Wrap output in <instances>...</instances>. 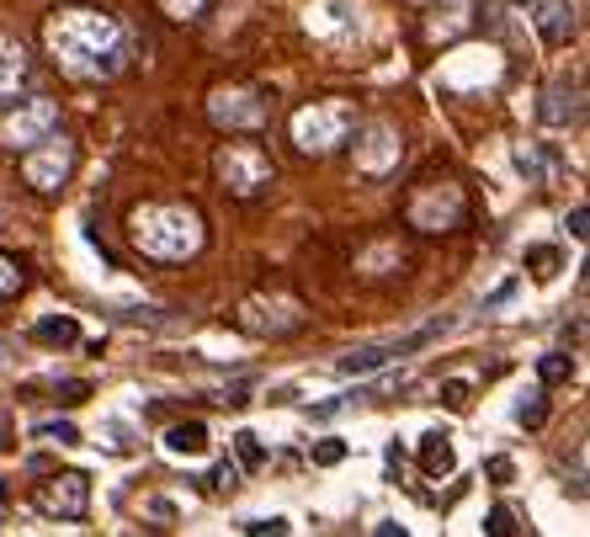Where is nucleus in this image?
I'll use <instances>...</instances> for the list:
<instances>
[{
    "label": "nucleus",
    "mask_w": 590,
    "mask_h": 537,
    "mask_svg": "<svg viewBox=\"0 0 590 537\" xmlns=\"http://www.w3.org/2000/svg\"><path fill=\"white\" fill-rule=\"evenodd\" d=\"M298 309L287 303V298H245V309H239V325L256 335H287L298 331Z\"/></svg>",
    "instance_id": "12"
},
{
    "label": "nucleus",
    "mask_w": 590,
    "mask_h": 537,
    "mask_svg": "<svg viewBox=\"0 0 590 537\" xmlns=\"http://www.w3.org/2000/svg\"><path fill=\"white\" fill-rule=\"evenodd\" d=\"M586 207H575V213H569V235H575V240H586Z\"/></svg>",
    "instance_id": "35"
},
{
    "label": "nucleus",
    "mask_w": 590,
    "mask_h": 537,
    "mask_svg": "<svg viewBox=\"0 0 590 537\" xmlns=\"http://www.w3.org/2000/svg\"><path fill=\"white\" fill-rule=\"evenodd\" d=\"M516 5H532V0H516Z\"/></svg>",
    "instance_id": "37"
},
{
    "label": "nucleus",
    "mask_w": 590,
    "mask_h": 537,
    "mask_svg": "<svg viewBox=\"0 0 590 537\" xmlns=\"http://www.w3.org/2000/svg\"><path fill=\"white\" fill-rule=\"evenodd\" d=\"M22 81H27V53H22V43L16 38L0 33V102L16 96V85Z\"/></svg>",
    "instance_id": "17"
},
{
    "label": "nucleus",
    "mask_w": 590,
    "mask_h": 537,
    "mask_svg": "<svg viewBox=\"0 0 590 537\" xmlns=\"http://www.w3.org/2000/svg\"><path fill=\"white\" fill-rule=\"evenodd\" d=\"M70 170H75V144H70L59 128H48L38 144L22 150V181H27L33 192H59V187L70 181Z\"/></svg>",
    "instance_id": "4"
},
{
    "label": "nucleus",
    "mask_w": 590,
    "mask_h": 537,
    "mask_svg": "<svg viewBox=\"0 0 590 537\" xmlns=\"http://www.w3.org/2000/svg\"><path fill=\"white\" fill-rule=\"evenodd\" d=\"M404 218H410L415 229H426V235H436V229H452V224L463 218V192H458L452 181H432V187H421V192L410 198Z\"/></svg>",
    "instance_id": "9"
},
{
    "label": "nucleus",
    "mask_w": 590,
    "mask_h": 537,
    "mask_svg": "<svg viewBox=\"0 0 590 537\" xmlns=\"http://www.w3.org/2000/svg\"><path fill=\"white\" fill-rule=\"evenodd\" d=\"M463 27H469V0H452L447 16H441V11L432 16V38H458Z\"/></svg>",
    "instance_id": "21"
},
{
    "label": "nucleus",
    "mask_w": 590,
    "mask_h": 537,
    "mask_svg": "<svg viewBox=\"0 0 590 537\" xmlns=\"http://www.w3.org/2000/svg\"><path fill=\"white\" fill-rule=\"evenodd\" d=\"M16 288H22V266L11 255H0V298H11Z\"/></svg>",
    "instance_id": "32"
},
{
    "label": "nucleus",
    "mask_w": 590,
    "mask_h": 537,
    "mask_svg": "<svg viewBox=\"0 0 590 537\" xmlns=\"http://www.w3.org/2000/svg\"><path fill=\"white\" fill-rule=\"evenodd\" d=\"M33 341H43V346H75L80 325L70 320V314H48V320H38V325H33Z\"/></svg>",
    "instance_id": "18"
},
{
    "label": "nucleus",
    "mask_w": 590,
    "mask_h": 537,
    "mask_svg": "<svg viewBox=\"0 0 590 537\" xmlns=\"http://www.w3.org/2000/svg\"><path fill=\"white\" fill-rule=\"evenodd\" d=\"M0 442H11V431H5V410H0Z\"/></svg>",
    "instance_id": "36"
},
{
    "label": "nucleus",
    "mask_w": 590,
    "mask_h": 537,
    "mask_svg": "<svg viewBox=\"0 0 590 537\" xmlns=\"http://www.w3.org/2000/svg\"><path fill=\"white\" fill-rule=\"evenodd\" d=\"M532 22H538V38L548 43V48H564V43L575 38V5L569 0H543L532 11Z\"/></svg>",
    "instance_id": "14"
},
{
    "label": "nucleus",
    "mask_w": 590,
    "mask_h": 537,
    "mask_svg": "<svg viewBox=\"0 0 590 537\" xmlns=\"http://www.w3.org/2000/svg\"><path fill=\"white\" fill-rule=\"evenodd\" d=\"M208 118L219 128H229V133H256L267 123V96L250 91V85H219L208 96Z\"/></svg>",
    "instance_id": "8"
},
{
    "label": "nucleus",
    "mask_w": 590,
    "mask_h": 537,
    "mask_svg": "<svg viewBox=\"0 0 590 537\" xmlns=\"http://www.w3.org/2000/svg\"><path fill=\"white\" fill-rule=\"evenodd\" d=\"M165 453L170 457H202L208 453V426L202 420H176L165 431Z\"/></svg>",
    "instance_id": "16"
},
{
    "label": "nucleus",
    "mask_w": 590,
    "mask_h": 537,
    "mask_svg": "<svg viewBox=\"0 0 590 537\" xmlns=\"http://www.w3.org/2000/svg\"><path fill=\"white\" fill-rule=\"evenodd\" d=\"M219 181L235 192V198H261L267 192V181H272L276 170H272V160L256 150V144H229V150H219Z\"/></svg>",
    "instance_id": "7"
},
{
    "label": "nucleus",
    "mask_w": 590,
    "mask_h": 537,
    "mask_svg": "<svg viewBox=\"0 0 590 537\" xmlns=\"http://www.w3.org/2000/svg\"><path fill=\"white\" fill-rule=\"evenodd\" d=\"M235 453H239V463H245V468H261V463H267V448H261V437H256V431H239V437H235Z\"/></svg>",
    "instance_id": "26"
},
{
    "label": "nucleus",
    "mask_w": 590,
    "mask_h": 537,
    "mask_svg": "<svg viewBox=\"0 0 590 537\" xmlns=\"http://www.w3.org/2000/svg\"><path fill=\"white\" fill-rule=\"evenodd\" d=\"M202 5H208V0H160V11H165L170 22H192Z\"/></svg>",
    "instance_id": "30"
},
{
    "label": "nucleus",
    "mask_w": 590,
    "mask_h": 537,
    "mask_svg": "<svg viewBox=\"0 0 590 537\" xmlns=\"http://www.w3.org/2000/svg\"><path fill=\"white\" fill-rule=\"evenodd\" d=\"M352 155H356V170H362V176H389V170L399 166V133H393L389 123H367L356 133Z\"/></svg>",
    "instance_id": "11"
},
{
    "label": "nucleus",
    "mask_w": 590,
    "mask_h": 537,
    "mask_svg": "<svg viewBox=\"0 0 590 537\" xmlns=\"http://www.w3.org/2000/svg\"><path fill=\"white\" fill-rule=\"evenodd\" d=\"M128 235H133V246L144 250L150 261H192L197 250H202V240H208L197 207H187V203L139 207V213L128 218Z\"/></svg>",
    "instance_id": "2"
},
{
    "label": "nucleus",
    "mask_w": 590,
    "mask_h": 537,
    "mask_svg": "<svg viewBox=\"0 0 590 537\" xmlns=\"http://www.w3.org/2000/svg\"><path fill=\"white\" fill-rule=\"evenodd\" d=\"M43 43L54 53L59 70H70L80 81H107L122 70V53L128 38L107 11H91V5H70V11H54L43 22Z\"/></svg>",
    "instance_id": "1"
},
{
    "label": "nucleus",
    "mask_w": 590,
    "mask_h": 537,
    "mask_svg": "<svg viewBox=\"0 0 590 537\" xmlns=\"http://www.w3.org/2000/svg\"><path fill=\"white\" fill-rule=\"evenodd\" d=\"M139 516H155V527H170V522H176V500L150 496L144 505H139Z\"/></svg>",
    "instance_id": "29"
},
{
    "label": "nucleus",
    "mask_w": 590,
    "mask_h": 537,
    "mask_svg": "<svg viewBox=\"0 0 590 537\" xmlns=\"http://www.w3.org/2000/svg\"><path fill=\"white\" fill-rule=\"evenodd\" d=\"M527 266H532V277H538V283H553V277L564 272V250H558V246H532V250H527Z\"/></svg>",
    "instance_id": "20"
},
{
    "label": "nucleus",
    "mask_w": 590,
    "mask_h": 537,
    "mask_svg": "<svg viewBox=\"0 0 590 537\" xmlns=\"http://www.w3.org/2000/svg\"><path fill=\"white\" fill-rule=\"evenodd\" d=\"M48 128H59V107L38 96V102H27V107H16L5 123H0V144L5 150H27V144H38Z\"/></svg>",
    "instance_id": "10"
},
{
    "label": "nucleus",
    "mask_w": 590,
    "mask_h": 537,
    "mask_svg": "<svg viewBox=\"0 0 590 537\" xmlns=\"http://www.w3.org/2000/svg\"><path fill=\"white\" fill-rule=\"evenodd\" d=\"M569 118H580V96H575L569 85H553V91H548V102H543V123L564 128Z\"/></svg>",
    "instance_id": "19"
},
{
    "label": "nucleus",
    "mask_w": 590,
    "mask_h": 537,
    "mask_svg": "<svg viewBox=\"0 0 590 537\" xmlns=\"http://www.w3.org/2000/svg\"><path fill=\"white\" fill-rule=\"evenodd\" d=\"M48 522H85V511H91V479L80 474V468H64V474H48L38 485V496H33Z\"/></svg>",
    "instance_id": "6"
},
{
    "label": "nucleus",
    "mask_w": 590,
    "mask_h": 537,
    "mask_svg": "<svg viewBox=\"0 0 590 537\" xmlns=\"http://www.w3.org/2000/svg\"><path fill=\"white\" fill-rule=\"evenodd\" d=\"M469 399H473L469 378H447V383H441V405H447V410H469Z\"/></svg>",
    "instance_id": "25"
},
{
    "label": "nucleus",
    "mask_w": 590,
    "mask_h": 537,
    "mask_svg": "<svg viewBox=\"0 0 590 537\" xmlns=\"http://www.w3.org/2000/svg\"><path fill=\"white\" fill-rule=\"evenodd\" d=\"M538 378H543V383H569V378H575V362H569L564 351H548V357L538 362Z\"/></svg>",
    "instance_id": "23"
},
{
    "label": "nucleus",
    "mask_w": 590,
    "mask_h": 537,
    "mask_svg": "<svg viewBox=\"0 0 590 537\" xmlns=\"http://www.w3.org/2000/svg\"><path fill=\"white\" fill-rule=\"evenodd\" d=\"M516 420H521V426H543V420H548V399H543V389H532V394L516 399Z\"/></svg>",
    "instance_id": "22"
},
{
    "label": "nucleus",
    "mask_w": 590,
    "mask_h": 537,
    "mask_svg": "<svg viewBox=\"0 0 590 537\" xmlns=\"http://www.w3.org/2000/svg\"><path fill=\"white\" fill-rule=\"evenodd\" d=\"M346 457V442H319L315 448V463H341Z\"/></svg>",
    "instance_id": "33"
},
{
    "label": "nucleus",
    "mask_w": 590,
    "mask_h": 537,
    "mask_svg": "<svg viewBox=\"0 0 590 537\" xmlns=\"http://www.w3.org/2000/svg\"><path fill=\"white\" fill-rule=\"evenodd\" d=\"M341 139H352V107L346 102H315L293 112V144L304 155H330Z\"/></svg>",
    "instance_id": "3"
},
{
    "label": "nucleus",
    "mask_w": 590,
    "mask_h": 537,
    "mask_svg": "<svg viewBox=\"0 0 590 537\" xmlns=\"http://www.w3.org/2000/svg\"><path fill=\"white\" fill-rule=\"evenodd\" d=\"M441 331H447V320H441V325H426L421 335H410V346H421V341H432V335H441ZM399 351H404V341H399V346H362L352 357H341L335 372H341V378H362V372H378L384 362H393Z\"/></svg>",
    "instance_id": "13"
},
{
    "label": "nucleus",
    "mask_w": 590,
    "mask_h": 537,
    "mask_svg": "<svg viewBox=\"0 0 590 537\" xmlns=\"http://www.w3.org/2000/svg\"><path fill=\"white\" fill-rule=\"evenodd\" d=\"M38 437H43V442H59V448H75V442H80V431L70 426V420H43Z\"/></svg>",
    "instance_id": "28"
},
{
    "label": "nucleus",
    "mask_w": 590,
    "mask_h": 537,
    "mask_svg": "<svg viewBox=\"0 0 590 537\" xmlns=\"http://www.w3.org/2000/svg\"><path fill=\"white\" fill-rule=\"evenodd\" d=\"M239 527L250 537H261V533H287L293 522H287V516H250V522H239Z\"/></svg>",
    "instance_id": "31"
},
{
    "label": "nucleus",
    "mask_w": 590,
    "mask_h": 537,
    "mask_svg": "<svg viewBox=\"0 0 590 537\" xmlns=\"http://www.w3.org/2000/svg\"><path fill=\"white\" fill-rule=\"evenodd\" d=\"M421 468H426V479H452L458 448H452L447 431H421Z\"/></svg>",
    "instance_id": "15"
},
{
    "label": "nucleus",
    "mask_w": 590,
    "mask_h": 537,
    "mask_svg": "<svg viewBox=\"0 0 590 537\" xmlns=\"http://www.w3.org/2000/svg\"><path fill=\"white\" fill-rule=\"evenodd\" d=\"M235 485H239L235 463H213V468H208V479H202V490H208V496H224V490H235Z\"/></svg>",
    "instance_id": "24"
},
{
    "label": "nucleus",
    "mask_w": 590,
    "mask_h": 537,
    "mask_svg": "<svg viewBox=\"0 0 590 537\" xmlns=\"http://www.w3.org/2000/svg\"><path fill=\"white\" fill-rule=\"evenodd\" d=\"M309 33L324 48H356L367 33V5L362 0H315L309 5Z\"/></svg>",
    "instance_id": "5"
},
{
    "label": "nucleus",
    "mask_w": 590,
    "mask_h": 537,
    "mask_svg": "<svg viewBox=\"0 0 590 537\" xmlns=\"http://www.w3.org/2000/svg\"><path fill=\"white\" fill-rule=\"evenodd\" d=\"M511 457H489V479H495V485H511Z\"/></svg>",
    "instance_id": "34"
},
{
    "label": "nucleus",
    "mask_w": 590,
    "mask_h": 537,
    "mask_svg": "<svg viewBox=\"0 0 590 537\" xmlns=\"http://www.w3.org/2000/svg\"><path fill=\"white\" fill-rule=\"evenodd\" d=\"M484 533H489V537H511V533H521V522H516L511 505H495V511L484 516Z\"/></svg>",
    "instance_id": "27"
}]
</instances>
